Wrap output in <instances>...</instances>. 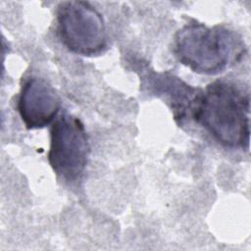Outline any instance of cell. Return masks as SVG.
<instances>
[{
	"mask_svg": "<svg viewBox=\"0 0 251 251\" xmlns=\"http://www.w3.org/2000/svg\"><path fill=\"white\" fill-rule=\"evenodd\" d=\"M17 108L27 128H42L58 115L61 100L55 88L47 80L33 75L24 82Z\"/></svg>",
	"mask_w": 251,
	"mask_h": 251,
	"instance_id": "cell-5",
	"label": "cell"
},
{
	"mask_svg": "<svg viewBox=\"0 0 251 251\" xmlns=\"http://www.w3.org/2000/svg\"><path fill=\"white\" fill-rule=\"evenodd\" d=\"M249 114V94L232 81L216 80L203 90L193 120L222 145L248 148Z\"/></svg>",
	"mask_w": 251,
	"mask_h": 251,
	"instance_id": "cell-1",
	"label": "cell"
},
{
	"mask_svg": "<svg viewBox=\"0 0 251 251\" xmlns=\"http://www.w3.org/2000/svg\"><path fill=\"white\" fill-rule=\"evenodd\" d=\"M245 52L241 36L224 25L207 26L190 23L174 37V53L191 71L201 75H217L240 61Z\"/></svg>",
	"mask_w": 251,
	"mask_h": 251,
	"instance_id": "cell-2",
	"label": "cell"
},
{
	"mask_svg": "<svg viewBox=\"0 0 251 251\" xmlns=\"http://www.w3.org/2000/svg\"><path fill=\"white\" fill-rule=\"evenodd\" d=\"M90 146L79 119L64 113L50 131L48 161L54 173L68 183L79 180L86 168Z\"/></svg>",
	"mask_w": 251,
	"mask_h": 251,
	"instance_id": "cell-4",
	"label": "cell"
},
{
	"mask_svg": "<svg viewBox=\"0 0 251 251\" xmlns=\"http://www.w3.org/2000/svg\"><path fill=\"white\" fill-rule=\"evenodd\" d=\"M57 30L63 44L82 56L100 54L107 46L102 15L88 2H61L56 11Z\"/></svg>",
	"mask_w": 251,
	"mask_h": 251,
	"instance_id": "cell-3",
	"label": "cell"
},
{
	"mask_svg": "<svg viewBox=\"0 0 251 251\" xmlns=\"http://www.w3.org/2000/svg\"><path fill=\"white\" fill-rule=\"evenodd\" d=\"M142 80V85L149 90V93L163 98L170 105L178 125H182L188 119H193L203 92L202 89L188 85L169 73L146 71Z\"/></svg>",
	"mask_w": 251,
	"mask_h": 251,
	"instance_id": "cell-6",
	"label": "cell"
}]
</instances>
